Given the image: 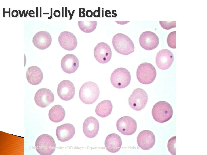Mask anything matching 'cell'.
I'll use <instances>...</instances> for the list:
<instances>
[{
    "instance_id": "1",
    "label": "cell",
    "mask_w": 207,
    "mask_h": 155,
    "mask_svg": "<svg viewBox=\"0 0 207 155\" xmlns=\"http://www.w3.org/2000/svg\"><path fill=\"white\" fill-rule=\"evenodd\" d=\"M99 90L98 85L95 82H88L84 83L80 88L79 96L84 103L90 104L94 103L98 98Z\"/></svg>"
},
{
    "instance_id": "2",
    "label": "cell",
    "mask_w": 207,
    "mask_h": 155,
    "mask_svg": "<svg viewBox=\"0 0 207 155\" xmlns=\"http://www.w3.org/2000/svg\"><path fill=\"white\" fill-rule=\"evenodd\" d=\"M113 46L118 53L127 55L134 51L135 47L133 41L129 37L122 33H118L112 38Z\"/></svg>"
},
{
    "instance_id": "3",
    "label": "cell",
    "mask_w": 207,
    "mask_h": 155,
    "mask_svg": "<svg viewBox=\"0 0 207 155\" xmlns=\"http://www.w3.org/2000/svg\"><path fill=\"white\" fill-rule=\"evenodd\" d=\"M173 111L172 106L165 101H160L156 103L152 109L153 118L156 121L163 123L172 117Z\"/></svg>"
},
{
    "instance_id": "4",
    "label": "cell",
    "mask_w": 207,
    "mask_h": 155,
    "mask_svg": "<svg viewBox=\"0 0 207 155\" xmlns=\"http://www.w3.org/2000/svg\"><path fill=\"white\" fill-rule=\"evenodd\" d=\"M156 71L151 64L147 62L140 64L137 69L136 76L138 81L144 84L153 82L156 78Z\"/></svg>"
},
{
    "instance_id": "5",
    "label": "cell",
    "mask_w": 207,
    "mask_h": 155,
    "mask_svg": "<svg viewBox=\"0 0 207 155\" xmlns=\"http://www.w3.org/2000/svg\"><path fill=\"white\" fill-rule=\"evenodd\" d=\"M35 147L36 151L41 155H50L54 152L56 144L53 138L47 134L39 136L36 140Z\"/></svg>"
},
{
    "instance_id": "6",
    "label": "cell",
    "mask_w": 207,
    "mask_h": 155,
    "mask_svg": "<svg viewBox=\"0 0 207 155\" xmlns=\"http://www.w3.org/2000/svg\"><path fill=\"white\" fill-rule=\"evenodd\" d=\"M110 80L114 87L118 89L123 88L127 87L130 84L131 80V74L126 68H118L112 73Z\"/></svg>"
},
{
    "instance_id": "7",
    "label": "cell",
    "mask_w": 207,
    "mask_h": 155,
    "mask_svg": "<svg viewBox=\"0 0 207 155\" xmlns=\"http://www.w3.org/2000/svg\"><path fill=\"white\" fill-rule=\"evenodd\" d=\"M148 100L147 94L144 90L140 88L135 89L128 99L129 104L133 109L140 111L146 106Z\"/></svg>"
},
{
    "instance_id": "8",
    "label": "cell",
    "mask_w": 207,
    "mask_h": 155,
    "mask_svg": "<svg viewBox=\"0 0 207 155\" xmlns=\"http://www.w3.org/2000/svg\"><path fill=\"white\" fill-rule=\"evenodd\" d=\"M116 127L118 131L122 134L131 135L136 130L137 122L134 119L130 117H122L117 121Z\"/></svg>"
},
{
    "instance_id": "9",
    "label": "cell",
    "mask_w": 207,
    "mask_h": 155,
    "mask_svg": "<svg viewBox=\"0 0 207 155\" xmlns=\"http://www.w3.org/2000/svg\"><path fill=\"white\" fill-rule=\"evenodd\" d=\"M95 58L99 63H106L109 62L112 56L111 49L106 43L101 42L98 43L94 50Z\"/></svg>"
},
{
    "instance_id": "10",
    "label": "cell",
    "mask_w": 207,
    "mask_h": 155,
    "mask_svg": "<svg viewBox=\"0 0 207 155\" xmlns=\"http://www.w3.org/2000/svg\"><path fill=\"white\" fill-rule=\"evenodd\" d=\"M174 60L172 53L167 49H162L157 54L156 63L157 67L162 70H166L172 65Z\"/></svg>"
},
{
    "instance_id": "11",
    "label": "cell",
    "mask_w": 207,
    "mask_h": 155,
    "mask_svg": "<svg viewBox=\"0 0 207 155\" xmlns=\"http://www.w3.org/2000/svg\"><path fill=\"white\" fill-rule=\"evenodd\" d=\"M140 46L144 49L152 50L158 45L159 39L156 34L152 32L147 31L143 32L139 38Z\"/></svg>"
},
{
    "instance_id": "12",
    "label": "cell",
    "mask_w": 207,
    "mask_h": 155,
    "mask_svg": "<svg viewBox=\"0 0 207 155\" xmlns=\"http://www.w3.org/2000/svg\"><path fill=\"white\" fill-rule=\"evenodd\" d=\"M54 100V96L51 90L43 88L39 90L36 93L34 100L36 104L41 108H45L52 103Z\"/></svg>"
},
{
    "instance_id": "13",
    "label": "cell",
    "mask_w": 207,
    "mask_h": 155,
    "mask_svg": "<svg viewBox=\"0 0 207 155\" xmlns=\"http://www.w3.org/2000/svg\"><path fill=\"white\" fill-rule=\"evenodd\" d=\"M57 92L59 97L63 100H69L74 97L75 88L73 83L68 80H64L58 84Z\"/></svg>"
},
{
    "instance_id": "14",
    "label": "cell",
    "mask_w": 207,
    "mask_h": 155,
    "mask_svg": "<svg viewBox=\"0 0 207 155\" xmlns=\"http://www.w3.org/2000/svg\"><path fill=\"white\" fill-rule=\"evenodd\" d=\"M155 140L154 134L149 130H144L140 132L137 139L138 146L142 149L145 150L153 147L155 144Z\"/></svg>"
},
{
    "instance_id": "15",
    "label": "cell",
    "mask_w": 207,
    "mask_h": 155,
    "mask_svg": "<svg viewBox=\"0 0 207 155\" xmlns=\"http://www.w3.org/2000/svg\"><path fill=\"white\" fill-rule=\"evenodd\" d=\"M58 41L61 46L67 51L73 50L77 45L76 37L72 33L68 31L61 32L59 36Z\"/></svg>"
},
{
    "instance_id": "16",
    "label": "cell",
    "mask_w": 207,
    "mask_h": 155,
    "mask_svg": "<svg viewBox=\"0 0 207 155\" xmlns=\"http://www.w3.org/2000/svg\"><path fill=\"white\" fill-rule=\"evenodd\" d=\"M52 38L50 33L45 31H39L34 35L32 42L37 48L44 50L48 48L51 45Z\"/></svg>"
},
{
    "instance_id": "17",
    "label": "cell",
    "mask_w": 207,
    "mask_h": 155,
    "mask_svg": "<svg viewBox=\"0 0 207 155\" xmlns=\"http://www.w3.org/2000/svg\"><path fill=\"white\" fill-rule=\"evenodd\" d=\"M79 65L77 57L72 54H68L63 57L61 61V67L66 73H74L77 69Z\"/></svg>"
},
{
    "instance_id": "18",
    "label": "cell",
    "mask_w": 207,
    "mask_h": 155,
    "mask_svg": "<svg viewBox=\"0 0 207 155\" xmlns=\"http://www.w3.org/2000/svg\"><path fill=\"white\" fill-rule=\"evenodd\" d=\"M83 131L87 137L92 138L98 134L99 129L98 121L93 117H89L84 121L83 125Z\"/></svg>"
},
{
    "instance_id": "19",
    "label": "cell",
    "mask_w": 207,
    "mask_h": 155,
    "mask_svg": "<svg viewBox=\"0 0 207 155\" xmlns=\"http://www.w3.org/2000/svg\"><path fill=\"white\" fill-rule=\"evenodd\" d=\"M75 132L74 127L70 123H65L57 127L56 131L57 138L61 142H66L70 140Z\"/></svg>"
},
{
    "instance_id": "20",
    "label": "cell",
    "mask_w": 207,
    "mask_h": 155,
    "mask_svg": "<svg viewBox=\"0 0 207 155\" xmlns=\"http://www.w3.org/2000/svg\"><path fill=\"white\" fill-rule=\"evenodd\" d=\"M121 138L118 134L113 133L108 135L105 141L107 150L111 153H116L120 149L122 145Z\"/></svg>"
},
{
    "instance_id": "21",
    "label": "cell",
    "mask_w": 207,
    "mask_h": 155,
    "mask_svg": "<svg viewBox=\"0 0 207 155\" xmlns=\"http://www.w3.org/2000/svg\"><path fill=\"white\" fill-rule=\"evenodd\" d=\"M26 76L28 82L31 84L36 85L41 82L43 79V73L41 69L36 66H32L27 69Z\"/></svg>"
},
{
    "instance_id": "22",
    "label": "cell",
    "mask_w": 207,
    "mask_h": 155,
    "mask_svg": "<svg viewBox=\"0 0 207 155\" xmlns=\"http://www.w3.org/2000/svg\"><path fill=\"white\" fill-rule=\"evenodd\" d=\"M65 114V111L62 106L60 105H56L50 109L48 115L51 121L57 123L62 121L64 119Z\"/></svg>"
},
{
    "instance_id": "23",
    "label": "cell",
    "mask_w": 207,
    "mask_h": 155,
    "mask_svg": "<svg viewBox=\"0 0 207 155\" xmlns=\"http://www.w3.org/2000/svg\"><path fill=\"white\" fill-rule=\"evenodd\" d=\"M112 105L110 100H106L99 103L95 110L96 114L99 116L105 117L109 115L111 113Z\"/></svg>"
},
{
    "instance_id": "24",
    "label": "cell",
    "mask_w": 207,
    "mask_h": 155,
    "mask_svg": "<svg viewBox=\"0 0 207 155\" xmlns=\"http://www.w3.org/2000/svg\"><path fill=\"white\" fill-rule=\"evenodd\" d=\"M78 26L82 31L87 33L92 32L96 29L97 21H78Z\"/></svg>"
},
{
    "instance_id": "25",
    "label": "cell",
    "mask_w": 207,
    "mask_h": 155,
    "mask_svg": "<svg viewBox=\"0 0 207 155\" xmlns=\"http://www.w3.org/2000/svg\"><path fill=\"white\" fill-rule=\"evenodd\" d=\"M176 31L170 32L167 38V43L168 46L172 49L176 48Z\"/></svg>"
},
{
    "instance_id": "26",
    "label": "cell",
    "mask_w": 207,
    "mask_h": 155,
    "mask_svg": "<svg viewBox=\"0 0 207 155\" xmlns=\"http://www.w3.org/2000/svg\"><path fill=\"white\" fill-rule=\"evenodd\" d=\"M176 136L171 137L168 142L167 146L168 150L172 155H176Z\"/></svg>"
},
{
    "instance_id": "27",
    "label": "cell",
    "mask_w": 207,
    "mask_h": 155,
    "mask_svg": "<svg viewBox=\"0 0 207 155\" xmlns=\"http://www.w3.org/2000/svg\"><path fill=\"white\" fill-rule=\"evenodd\" d=\"M160 24L161 26L164 29L169 30L176 27V21H160Z\"/></svg>"
},
{
    "instance_id": "28",
    "label": "cell",
    "mask_w": 207,
    "mask_h": 155,
    "mask_svg": "<svg viewBox=\"0 0 207 155\" xmlns=\"http://www.w3.org/2000/svg\"><path fill=\"white\" fill-rule=\"evenodd\" d=\"M85 9L83 8H79V17H85V14L84 13Z\"/></svg>"
},
{
    "instance_id": "29",
    "label": "cell",
    "mask_w": 207,
    "mask_h": 155,
    "mask_svg": "<svg viewBox=\"0 0 207 155\" xmlns=\"http://www.w3.org/2000/svg\"><path fill=\"white\" fill-rule=\"evenodd\" d=\"M98 10H95L93 13V15L95 17H100V7H99Z\"/></svg>"
},
{
    "instance_id": "30",
    "label": "cell",
    "mask_w": 207,
    "mask_h": 155,
    "mask_svg": "<svg viewBox=\"0 0 207 155\" xmlns=\"http://www.w3.org/2000/svg\"><path fill=\"white\" fill-rule=\"evenodd\" d=\"M53 14L55 17H59L60 16V12L59 10H55L54 11Z\"/></svg>"
},
{
    "instance_id": "31",
    "label": "cell",
    "mask_w": 207,
    "mask_h": 155,
    "mask_svg": "<svg viewBox=\"0 0 207 155\" xmlns=\"http://www.w3.org/2000/svg\"><path fill=\"white\" fill-rule=\"evenodd\" d=\"M93 14V13L92 11L91 10H87L85 13L86 16L88 17H91Z\"/></svg>"
},
{
    "instance_id": "32",
    "label": "cell",
    "mask_w": 207,
    "mask_h": 155,
    "mask_svg": "<svg viewBox=\"0 0 207 155\" xmlns=\"http://www.w3.org/2000/svg\"><path fill=\"white\" fill-rule=\"evenodd\" d=\"M18 16V12L16 10H13L12 12V16L13 17H17Z\"/></svg>"
},
{
    "instance_id": "33",
    "label": "cell",
    "mask_w": 207,
    "mask_h": 155,
    "mask_svg": "<svg viewBox=\"0 0 207 155\" xmlns=\"http://www.w3.org/2000/svg\"><path fill=\"white\" fill-rule=\"evenodd\" d=\"M35 12L33 10H30L28 12V15L30 17H34V16H32L31 15V14H34Z\"/></svg>"
},
{
    "instance_id": "34",
    "label": "cell",
    "mask_w": 207,
    "mask_h": 155,
    "mask_svg": "<svg viewBox=\"0 0 207 155\" xmlns=\"http://www.w3.org/2000/svg\"><path fill=\"white\" fill-rule=\"evenodd\" d=\"M111 12L110 10H107L105 12V15L106 16V17H108V16L107 15L108 14H110Z\"/></svg>"
},
{
    "instance_id": "35",
    "label": "cell",
    "mask_w": 207,
    "mask_h": 155,
    "mask_svg": "<svg viewBox=\"0 0 207 155\" xmlns=\"http://www.w3.org/2000/svg\"><path fill=\"white\" fill-rule=\"evenodd\" d=\"M52 17V8H51V16L48 17V19H51Z\"/></svg>"
},
{
    "instance_id": "36",
    "label": "cell",
    "mask_w": 207,
    "mask_h": 155,
    "mask_svg": "<svg viewBox=\"0 0 207 155\" xmlns=\"http://www.w3.org/2000/svg\"><path fill=\"white\" fill-rule=\"evenodd\" d=\"M4 13H9V17H10V8H9L8 11H5Z\"/></svg>"
},
{
    "instance_id": "37",
    "label": "cell",
    "mask_w": 207,
    "mask_h": 155,
    "mask_svg": "<svg viewBox=\"0 0 207 155\" xmlns=\"http://www.w3.org/2000/svg\"><path fill=\"white\" fill-rule=\"evenodd\" d=\"M41 8H41V7H40V17H42V16H41Z\"/></svg>"
},
{
    "instance_id": "38",
    "label": "cell",
    "mask_w": 207,
    "mask_h": 155,
    "mask_svg": "<svg viewBox=\"0 0 207 155\" xmlns=\"http://www.w3.org/2000/svg\"><path fill=\"white\" fill-rule=\"evenodd\" d=\"M63 8H64V7H62V17H64V16H63V15H64V13H64V9H63Z\"/></svg>"
}]
</instances>
